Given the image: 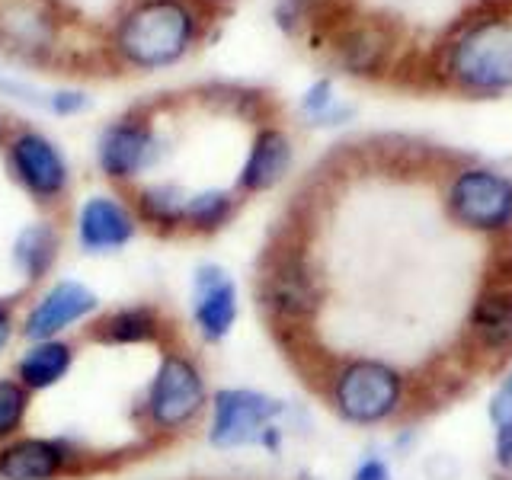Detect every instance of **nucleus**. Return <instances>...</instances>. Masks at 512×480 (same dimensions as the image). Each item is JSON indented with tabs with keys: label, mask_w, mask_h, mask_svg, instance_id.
Returning <instances> with one entry per match:
<instances>
[{
	"label": "nucleus",
	"mask_w": 512,
	"mask_h": 480,
	"mask_svg": "<svg viewBox=\"0 0 512 480\" xmlns=\"http://www.w3.org/2000/svg\"><path fill=\"white\" fill-rule=\"evenodd\" d=\"M164 333V317L151 304H122L100 314L90 327V340L100 346H148Z\"/></svg>",
	"instance_id": "obj_16"
},
{
	"label": "nucleus",
	"mask_w": 512,
	"mask_h": 480,
	"mask_svg": "<svg viewBox=\"0 0 512 480\" xmlns=\"http://www.w3.org/2000/svg\"><path fill=\"white\" fill-rule=\"evenodd\" d=\"M10 170L36 202H55L68 189V160L39 132H23L7 144Z\"/></svg>",
	"instance_id": "obj_10"
},
{
	"label": "nucleus",
	"mask_w": 512,
	"mask_h": 480,
	"mask_svg": "<svg viewBox=\"0 0 512 480\" xmlns=\"http://www.w3.org/2000/svg\"><path fill=\"white\" fill-rule=\"evenodd\" d=\"M301 109H304V116L314 119V122H340V119L349 116V109L336 103L330 80H317V84L304 93Z\"/></svg>",
	"instance_id": "obj_24"
},
{
	"label": "nucleus",
	"mask_w": 512,
	"mask_h": 480,
	"mask_svg": "<svg viewBox=\"0 0 512 480\" xmlns=\"http://www.w3.org/2000/svg\"><path fill=\"white\" fill-rule=\"evenodd\" d=\"M490 423L496 426V432L512 429V365H509L503 384L490 397Z\"/></svg>",
	"instance_id": "obj_25"
},
{
	"label": "nucleus",
	"mask_w": 512,
	"mask_h": 480,
	"mask_svg": "<svg viewBox=\"0 0 512 480\" xmlns=\"http://www.w3.org/2000/svg\"><path fill=\"white\" fill-rule=\"evenodd\" d=\"M84 458L58 436H16L0 445V480H58Z\"/></svg>",
	"instance_id": "obj_11"
},
{
	"label": "nucleus",
	"mask_w": 512,
	"mask_h": 480,
	"mask_svg": "<svg viewBox=\"0 0 512 480\" xmlns=\"http://www.w3.org/2000/svg\"><path fill=\"white\" fill-rule=\"evenodd\" d=\"M135 215L116 196H90L77 212V244L90 256L122 253L135 240Z\"/></svg>",
	"instance_id": "obj_13"
},
{
	"label": "nucleus",
	"mask_w": 512,
	"mask_h": 480,
	"mask_svg": "<svg viewBox=\"0 0 512 480\" xmlns=\"http://www.w3.org/2000/svg\"><path fill=\"white\" fill-rule=\"evenodd\" d=\"M448 84L471 93H496L512 87V23H480L445 36L439 45Z\"/></svg>",
	"instance_id": "obj_1"
},
{
	"label": "nucleus",
	"mask_w": 512,
	"mask_h": 480,
	"mask_svg": "<svg viewBox=\"0 0 512 480\" xmlns=\"http://www.w3.org/2000/svg\"><path fill=\"white\" fill-rule=\"evenodd\" d=\"M288 167H292V141L279 128H263L247 154L244 170H240V189L266 192L282 183Z\"/></svg>",
	"instance_id": "obj_17"
},
{
	"label": "nucleus",
	"mask_w": 512,
	"mask_h": 480,
	"mask_svg": "<svg viewBox=\"0 0 512 480\" xmlns=\"http://www.w3.org/2000/svg\"><path fill=\"white\" fill-rule=\"evenodd\" d=\"M333 58L356 77H388L400 48V26L388 16H356L330 39Z\"/></svg>",
	"instance_id": "obj_7"
},
{
	"label": "nucleus",
	"mask_w": 512,
	"mask_h": 480,
	"mask_svg": "<svg viewBox=\"0 0 512 480\" xmlns=\"http://www.w3.org/2000/svg\"><path fill=\"white\" fill-rule=\"evenodd\" d=\"M100 308H103V301L87 282L58 279V282L48 285L36 301H32V308L20 320V333L29 343L58 340V336H64L71 327L84 324V320L100 314Z\"/></svg>",
	"instance_id": "obj_8"
},
{
	"label": "nucleus",
	"mask_w": 512,
	"mask_h": 480,
	"mask_svg": "<svg viewBox=\"0 0 512 480\" xmlns=\"http://www.w3.org/2000/svg\"><path fill=\"white\" fill-rule=\"evenodd\" d=\"M192 39V16L180 0H151L122 23L119 45L141 68L176 61Z\"/></svg>",
	"instance_id": "obj_4"
},
{
	"label": "nucleus",
	"mask_w": 512,
	"mask_h": 480,
	"mask_svg": "<svg viewBox=\"0 0 512 480\" xmlns=\"http://www.w3.org/2000/svg\"><path fill=\"white\" fill-rule=\"evenodd\" d=\"M48 106H52L55 112H61V116H68V112H77L87 106V96L84 93H71V90H61V93H52V100H48Z\"/></svg>",
	"instance_id": "obj_28"
},
{
	"label": "nucleus",
	"mask_w": 512,
	"mask_h": 480,
	"mask_svg": "<svg viewBox=\"0 0 512 480\" xmlns=\"http://www.w3.org/2000/svg\"><path fill=\"white\" fill-rule=\"evenodd\" d=\"M212 420H208V442L221 452L247 445H263L276 452L282 442L279 416L285 404L253 388H221L212 394Z\"/></svg>",
	"instance_id": "obj_3"
},
{
	"label": "nucleus",
	"mask_w": 512,
	"mask_h": 480,
	"mask_svg": "<svg viewBox=\"0 0 512 480\" xmlns=\"http://www.w3.org/2000/svg\"><path fill=\"white\" fill-rule=\"evenodd\" d=\"M160 157V141L144 122H116L109 125L96 144V160L109 180H132L151 170Z\"/></svg>",
	"instance_id": "obj_12"
},
{
	"label": "nucleus",
	"mask_w": 512,
	"mask_h": 480,
	"mask_svg": "<svg viewBox=\"0 0 512 480\" xmlns=\"http://www.w3.org/2000/svg\"><path fill=\"white\" fill-rule=\"evenodd\" d=\"M32 407V394L16 378H0V445L20 436Z\"/></svg>",
	"instance_id": "obj_23"
},
{
	"label": "nucleus",
	"mask_w": 512,
	"mask_h": 480,
	"mask_svg": "<svg viewBox=\"0 0 512 480\" xmlns=\"http://www.w3.org/2000/svg\"><path fill=\"white\" fill-rule=\"evenodd\" d=\"M263 301L272 314L301 320L317 311V285L301 253H285L263 276Z\"/></svg>",
	"instance_id": "obj_14"
},
{
	"label": "nucleus",
	"mask_w": 512,
	"mask_h": 480,
	"mask_svg": "<svg viewBox=\"0 0 512 480\" xmlns=\"http://www.w3.org/2000/svg\"><path fill=\"white\" fill-rule=\"evenodd\" d=\"M189 311H192V327H196V333L205 343L228 340L240 314L237 282L231 279V272L218 263H202L192 272Z\"/></svg>",
	"instance_id": "obj_9"
},
{
	"label": "nucleus",
	"mask_w": 512,
	"mask_h": 480,
	"mask_svg": "<svg viewBox=\"0 0 512 480\" xmlns=\"http://www.w3.org/2000/svg\"><path fill=\"white\" fill-rule=\"evenodd\" d=\"M16 330H20V324H16V314H13V304L0 298V356L7 352V346L13 343Z\"/></svg>",
	"instance_id": "obj_26"
},
{
	"label": "nucleus",
	"mask_w": 512,
	"mask_h": 480,
	"mask_svg": "<svg viewBox=\"0 0 512 480\" xmlns=\"http://www.w3.org/2000/svg\"><path fill=\"white\" fill-rule=\"evenodd\" d=\"M471 330L477 333L480 346L509 349L512 346V279L487 285L471 308Z\"/></svg>",
	"instance_id": "obj_18"
},
{
	"label": "nucleus",
	"mask_w": 512,
	"mask_h": 480,
	"mask_svg": "<svg viewBox=\"0 0 512 480\" xmlns=\"http://www.w3.org/2000/svg\"><path fill=\"white\" fill-rule=\"evenodd\" d=\"M448 215L471 231H506L512 224V183L487 167L461 170L448 186Z\"/></svg>",
	"instance_id": "obj_6"
},
{
	"label": "nucleus",
	"mask_w": 512,
	"mask_h": 480,
	"mask_svg": "<svg viewBox=\"0 0 512 480\" xmlns=\"http://www.w3.org/2000/svg\"><path fill=\"white\" fill-rule=\"evenodd\" d=\"M74 359H77V352L64 336H58V340H36L20 352V359L13 365V378L20 381L29 394L52 391L71 375Z\"/></svg>",
	"instance_id": "obj_15"
},
{
	"label": "nucleus",
	"mask_w": 512,
	"mask_h": 480,
	"mask_svg": "<svg viewBox=\"0 0 512 480\" xmlns=\"http://www.w3.org/2000/svg\"><path fill=\"white\" fill-rule=\"evenodd\" d=\"M234 215V196L224 189H202V192H192L186 199V218H183V228H192L199 234H212L221 231L224 224L231 221Z\"/></svg>",
	"instance_id": "obj_22"
},
{
	"label": "nucleus",
	"mask_w": 512,
	"mask_h": 480,
	"mask_svg": "<svg viewBox=\"0 0 512 480\" xmlns=\"http://www.w3.org/2000/svg\"><path fill=\"white\" fill-rule=\"evenodd\" d=\"M186 192L180 186H148L138 192V215L154 224V228H183V218H186Z\"/></svg>",
	"instance_id": "obj_21"
},
{
	"label": "nucleus",
	"mask_w": 512,
	"mask_h": 480,
	"mask_svg": "<svg viewBox=\"0 0 512 480\" xmlns=\"http://www.w3.org/2000/svg\"><path fill=\"white\" fill-rule=\"evenodd\" d=\"M208 407V388L202 368L192 362L186 352H164L154 368V375L144 388L141 413L160 436L183 432L199 420V413Z\"/></svg>",
	"instance_id": "obj_2"
},
{
	"label": "nucleus",
	"mask_w": 512,
	"mask_h": 480,
	"mask_svg": "<svg viewBox=\"0 0 512 480\" xmlns=\"http://www.w3.org/2000/svg\"><path fill=\"white\" fill-rule=\"evenodd\" d=\"M61 253V234L52 221H32L13 240V263L26 282H42L55 269Z\"/></svg>",
	"instance_id": "obj_19"
},
{
	"label": "nucleus",
	"mask_w": 512,
	"mask_h": 480,
	"mask_svg": "<svg viewBox=\"0 0 512 480\" xmlns=\"http://www.w3.org/2000/svg\"><path fill=\"white\" fill-rule=\"evenodd\" d=\"M496 461H500L506 471H512V429L496 432Z\"/></svg>",
	"instance_id": "obj_29"
},
{
	"label": "nucleus",
	"mask_w": 512,
	"mask_h": 480,
	"mask_svg": "<svg viewBox=\"0 0 512 480\" xmlns=\"http://www.w3.org/2000/svg\"><path fill=\"white\" fill-rule=\"evenodd\" d=\"M400 397H404V381L384 362H349L333 378V407L356 426L384 423L400 407Z\"/></svg>",
	"instance_id": "obj_5"
},
{
	"label": "nucleus",
	"mask_w": 512,
	"mask_h": 480,
	"mask_svg": "<svg viewBox=\"0 0 512 480\" xmlns=\"http://www.w3.org/2000/svg\"><path fill=\"white\" fill-rule=\"evenodd\" d=\"M388 77L404 90H442L448 84L439 48H407L394 58Z\"/></svg>",
	"instance_id": "obj_20"
},
{
	"label": "nucleus",
	"mask_w": 512,
	"mask_h": 480,
	"mask_svg": "<svg viewBox=\"0 0 512 480\" xmlns=\"http://www.w3.org/2000/svg\"><path fill=\"white\" fill-rule=\"evenodd\" d=\"M352 480H394L391 468L381 458H365L356 471H352Z\"/></svg>",
	"instance_id": "obj_27"
}]
</instances>
